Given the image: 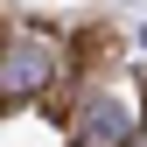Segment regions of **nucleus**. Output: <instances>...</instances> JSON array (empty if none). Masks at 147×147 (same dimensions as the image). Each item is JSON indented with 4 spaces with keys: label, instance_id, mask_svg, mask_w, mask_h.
I'll list each match as a JSON object with an SVG mask.
<instances>
[{
    "label": "nucleus",
    "instance_id": "obj_1",
    "mask_svg": "<svg viewBox=\"0 0 147 147\" xmlns=\"http://www.w3.org/2000/svg\"><path fill=\"white\" fill-rule=\"evenodd\" d=\"M56 42H7L0 49V105H28V98H49L56 91Z\"/></svg>",
    "mask_w": 147,
    "mask_h": 147
},
{
    "label": "nucleus",
    "instance_id": "obj_2",
    "mask_svg": "<svg viewBox=\"0 0 147 147\" xmlns=\"http://www.w3.org/2000/svg\"><path fill=\"white\" fill-rule=\"evenodd\" d=\"M70 119H77V147H133V133H140V119L105 91H84Z\"/></svg>",
    "mask_w": 147,
    "mask_h": 147
},
{
    "label": "nucleus",
    "instance_id": "obj_3",
    "mask_svg": "<svg viewBox=\"0 0 147 147\" xmlns=\"http://www.w3.org/2000/svg\"><path fill=\"white\" fill-rule=\"evenodd\" d=\"M133 147H147V133H133Z\"/></svg>",
    "mask_w": 147,
    "mask_h": 147
}]
</instances>
